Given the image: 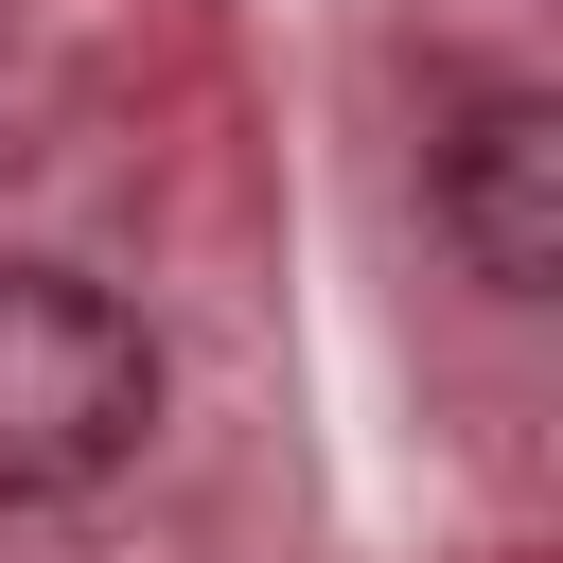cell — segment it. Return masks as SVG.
Wrapping results in <instances>:
<instances>
[{"label":"cell","mask_w":563,"mask_h":563,"mask_svg":"<svg viewBox=\"0 0 563 563\" xmlns=\"http://www.w3.org/2000/svg\"><path fill=\"white\" fill-rule=\"evenodd\" d=\"M141 422H158V334L70 264H0V510L106 493Z\"/></svg>","instance_id":"6da1fadb"},{"label":"cell","mask_w":563,"mask_h":563,"mask_svg":"<svg viewBox=\"0 0 563 563\" xmlns=\"http://www.w3.org/2000/svg\"><path fill=\"white\" fill-rule=\"evenodd\" d=\"M440 246H457L493 299H545V282H563V106H545V88H493V106L440 141Z\"/></svg>","instance_id":"7a4b0ae2"}]
</instances>
